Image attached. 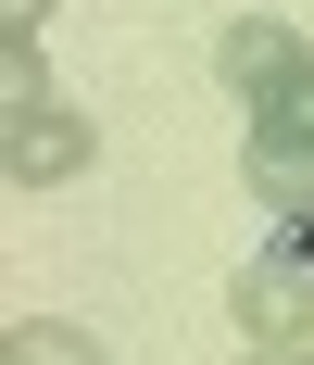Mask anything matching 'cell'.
<instances>
[{
    "mask_svg": "<svg viewBox=\"0 0 314 365\" xmlns=\"http://www.w3.org/2000/svg\"><path fill=\"white\" fill-rule=\"evenodd\" d=\"M239 328L264 340V353H302L314 340V264H239Z\"/></svg>",
    "mask_w": 314,
    "mask_h": 365,
    "instance_id": "4",
    "label": "cell"
},
{
    "mask_svg": "<svg viewBox=\"0 0 314 365\" xmlns=\"http://www.w3.org/2000/svg\"><path fill=\"white\" fill-rule=\"evenodd\" d=\"M239 164H251V189H264L277 215H302V202H314V101H289V113H251Z\"/></svg>",
    "mask_w": 314,
    "mask_h": 365,
    "instance_id": "2",
    "label": "cell"
},
{
    "mask_svg": "<svg viewBox=\"0 0 314 365\" xmlns=\"http://www.w3.org/2000/svg\"><path fill=\"white\" fill-rule=\"evenodd\" d=\"M277 264H314V202H302V215H277Z\"/></svg>",
    "mask_w": 314,
    "mask_h": 365,
    "instance_id": "6",
    "label": "cell"
},
{
    "mask_svg": "<svg viewBox=\"0 0 314 365\" xmlns=\"http://www.w3.org/2000/svg\"><path fill=\"white\" fill-rule=\"evenodd\" d=\"M302 365H314V340H302Z\"/></svg>",
    "mask_w": 314,
    "mask_h": 365,
    "instance_id": "9",
    "label": "cell"
},
{
    "mask_svg": "<svg viewBox=\"0 0 314 365\" xmlns=\"http://www.w3.org/2000/svg\"><path fill=\"white\" fill-rule=\"evenodd\" d=\"M251 365H302V353H251Z\"/></svg>",
    "mask_w": 314,
    "mask_h": 365,
    "instance_id": "8",
    "label": "cell"
},
{
    "mask_svg": "<svg viewBox=\"0 0 314 365\" xmlns=\"http://www.w3.org/2000/svg\"><path fill=\"white\" fill-rule=\"evenodd\" d=\"M214 76L239 113H289V101H314V38L277 13H239V26H214Z\"/></svg>",
    "mask_w": 314,
    "mask_h": 365,
    "instance_id": "1",
    "label": "cell"
},
{
    "mask_svg": "<svg viewBox=\"0 0 314 365\" xmlns=\"http://www.w3.org/2000/svg\"><path fill=\"white\" fill-rule=\"evenodd\" d=\"M0 13H13V26H51V0H0Z\"/></svg>",
    "mask_w": 314,
    "mask_h": 365,
    "instance_id": "7",
    "label": "cell"
},
{
    "mask_svg": "<svg viewBox=\"0 0 314 365\" xmlns=\"http://www.w3.org/2000/svg\"><path fill=\"white\" fill-rule=\"evenodd\" d=\"M88 113H63V101H38V113H13V139H0V164H13V189H63V177H88Z\"/></svg>",
    "mask_w": 314,
    "mask_h": 365,
    "instance_id": "3",
    "label": "cell"
},
{
    "mask_svg": "<svg viewBox=\"0 0 314 365\" xmlns=\"http://www.w3.org/2000/svg\"><path fill=\"white\" fill-rule=\"evenodd\" d=\"M0 365H101V340L63 328V315H13L0 328Z\"/></svg>",
    "mask_w": 314,
    "mask_h": 365,
    "instance_id": "5",
    "label": "cell"
}]
</instances>
